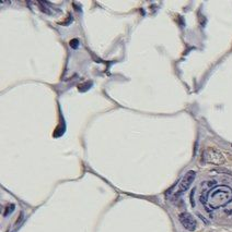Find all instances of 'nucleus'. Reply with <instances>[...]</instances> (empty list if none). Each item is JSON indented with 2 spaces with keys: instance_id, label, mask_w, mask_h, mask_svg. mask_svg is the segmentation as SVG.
I'll return each instance as SVG.
<instances>
[{
  "instance_id": "obj_1",
  "label": "nucleus",
  "mask_w": 232,
  "mask_h": 232,
  "mask_svg": "<svg viewBox=\"0 0 232 232\" xmlns=\"http://www.w3.org/2000/svg\"><path fill=\"white\" fill-rule=\"evenodd\" d=\"M232 200V190L228 186H218L209 193L208 203L211 208H219L221 206L227 205Z\"/></svg>"
},
{
  "instance_id": "obj_2",
  "label": "nucleus",
  "mask_w": 232,
  "mask_h": 232,
  "mask_svg": "<svg viewBox=\"0 0 232 232\" xmlns=\"http://www.w3.org/2000/svg\"><path fill=\"white\" fill-rule=\"evenodd\" d=\"M201 159H203L204 162L212 164V165H217V166L223 165L226 162V158H224L222 153L214 147L206 148L205 151L203 152Z\"/></svg>"
},
{
  "instance_id": "obj_3",
  "label": "nucleus",
  "mask_w": 232,
  "mask_h": 232,
  "mask_svg": "<svg viewBox=\"0 0 232 232\" xmlns=\"http://www.w3.org/2000/svg\"><path fill=\"white\" fill-rule=\"evenodd\" d=\"M195 177H196L195 171L190 170L188 172H186V173H185V175H184V177L182 178V180H181L180 184H178V190L176 195H180V194L184 193L185 191H187V190L190 188V186L192 185V183L194 182Z\"/></svg>"
},
{
  "instance_id": "obj_4",
  "label": "nucleus",
  "mask_w": 232,
  "mask_h": 232,
  "mask_svg": "<svg viewBox=\"0 0 232 232\" xmlns=\"http://www.w3.org/2000/svg\"><path fill=\"white\" fill-rule=\"evenodd\" d=\"M180 222L182 223V226L188 231H194L197 227V222H196L195 218L188 213H182L178 216Z\"/></svg>"
},
{
  "instance_id": "obj_5",
  "label": "nucleus",
  "mask_w": 232,
  "mask_h": 232,
  "mask_svg": "<svg viewBox=\"0 0 232 232\" xmlns=\"http://www.w3.org/2000/svg\"><path fill=\"white\" fill-rule=\"evenodd\" d=\"M78 45H79V43H78V39H72L71 41H70V46H71L72 48H77Z\"/></svg>"
}]
</instances>
